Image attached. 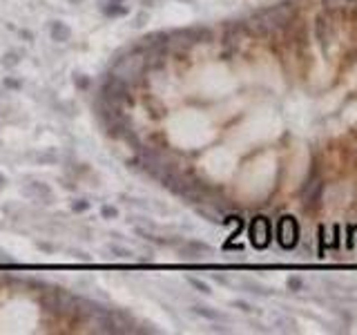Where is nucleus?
<instances>
[{
    "label": "nucleus",
    "mask_w": 357,
    "mask_h": 335,
    "mask_svg": "<svg viewBox=\"0 0 357 335\" xmlns=\"http://www.w3.org/2000/svg\"><path fill=\"white\" fill-rule=\"evenodd\" d=\"M69 2H72V5H81L83 0H69Z\"/></svg>",
    "instance_id": "31"
},
{
    "label": "nucleus",
    "mask_w": 357,
    "mask_h": 335,
    "mask_svg": "<svg viewBox=\"0 0 357 335\" xmlns=\"http://www.w3.org/2000/svg\"><path fill=\"white\" fill-rule=\"evenodd\" d=\"M190 311L194 313V315L203 317V320H210V322H226L228 317L223 315L221 311H217V308H212V306H203V304H194Z\"/></svg>",
    "instance_id": "9"
},
{
    "label": "nucleus",
    "mask_w": 357,
    "mask_h": 335,
    "mask_svg": "<svg viewBox=\"0 0 357 335\" xmlns=\"http://www.w3.org/2000/svg\"><path fill=\"white\" fill-rule=\"evenodd\" d=\"M47 31L54 43H67L72 38V30H69V25H65L63 20H49Z\"/></svg>",
    "instance_id": "6"
},
{
    "label": "nucleus",
    "mask_w": 357,
    "mask_h": 335,
    "mask_svg": "<svg viewBox=\"0 0 357 335\" xmlns=\"http://www.w3.org/2000/svg\"><path fill=\"white\" fill-rule=\"evenodd\" d=\"M322 197H324V181L319 179L317 183H315V188H304V208L306 213H315V210H319V206H322Z\"/></svg>",
    "instance_id": "5"
},
{
    "label": "nucleus",
    "mask_w": 357,
    "mask_h": 335,
    "mask_svg": "<svg viewBox=\"0 0 357 335\" xmlns=\"http://www.w3.org/2000/svg\"><path fill=\"white\" fill-rule=\"evenodd\" d=\"M148 20H150V11L143 9V11H139V14H136V18H134V23H132V27H134V30H139V27H143Z\"/></svg>",
    "instance_id": "20"
},
{
    "label": "nucleus",
    "mask_w": 357,
    "mask_h": 335,
    "mask_svg": "<svg viewBox=\"0 0 357 335\" xmlns=\"http://www.w3.org/2000/svg\"><path fill=\"white\" fill-rule=\"evenodd\" d=\"M178 255H181L183 259H190V262H194V259L210 257V255H212V248L208 246V244L199 242V239H190V242H185L183 246L178 248Z\"/></svg>",
    "instance_id": "4"
},
{
    "label": "nucleus",
    "mask_w": 357,
    "mask_h": 335,
    "mask_svg": "<svg viewBox=\"0 0 357 335\" xmlns=\"http://www.w3.org/2000/svg\"><path fill=\"white\" fill-rule=\"evenodd\" d=\"M0 63H2V67H5V69L18 67V65H20V54L14 52V49H11V52H5V54H2V61H0Z\"/></svg>",
    "instance_id": "15"
},
{
    "label": "nucleus",
    "mask_w": 357,
    "mask_h": 335,
    "mask_svg": "<svg viewBox=\"0 0 357 335\" xmlns=\"http://www.w3.org/2000/svg\"><path fill=\"white\" fill-rule=\"evenodd\" d=\"M286 284H288V291H293V293L304 291V279H301L299 275H290L288 279H286Z\"/></svg>",
    "instance_id": "17"
},
{
    "label": "nucleus",
    "mask_w": 357,
    "mask_h": 335,
    "mask_svg": "<svg viewBox=\"0 0 357 335\" xmlns=\"http://www.w3.org/2000/svg\"><path fill=\"white\" fill-rule=\"evenodd\" d=\"M5 88H9V90H16V92H18V90H23V81H20V78H16V76H5Z\"/></svg>",
    "instance_id": "22"
},
{
    "label": "nucleus",
    "mask_w": 357,
    "mask_h": 335,
    "mask_svg": "<svg viewBox=\"0 0 357 335\" xmlns=\"http://www.w3.org/2000/svg\"><path fill=\"white\" fill-rule=\"evenodd\" d=\"M141 43L145 47H165V45L172 43V36H170V30H159V31H150V34H145L141 38Z\"/></svg>",
    "instance_id": "7"
},
{
    "label": "nucleus",
    "mask_w": 357,
    "mask_h": 335,
    "mask_svg": "<svg viewBox=\"0 0 357 335\" xmlns=\"http://www.w3.org/2000/svg\"><path fill=\"white\" fill-rule=\"evenodd\" d=\"M239 284H241V288H246L248 293H252V295H264V297L272 295V288L270 286H264V284L255 282V279H241Z\"/></svg>",
    "instance_id": "12"
},
{
    "label": "nucleus",
    "mask_w": 357,
    "mask_h": 335,
    "mask_svg": "<svg viewBox=\"0 0 357 335\" xmlns=\"http://www.w3.org/2000/svg\"><path fill=\"white\" fill-rule=\"evenodd\" d=\"M107 250H110V253L114 255L116 259H136V255L132 253L130 248L119 246V244H110V246H107Z\"/></svg>",
    "instance_id": "14"
},
{
    "label": "nucleus",
    "mask_w": 357,
    "mask_h": 335,
    "mask_svg": "<svg viewBox=\"0 0 357 335\" xmlns=\"http://www.w3.org/2000/svg\"><path fill=\"white\" fill-rule=\"evenodd\" d=\"M277 326H281V329H288V331H295L293 326H295V322L293 320H277Z\"/></svg>",
    "instance_id": "25"
},
{
    "label": "nucleus",
    "mask_w": 357,
    "mask_h": 335,
    "mask_svg": "<svg viewBox=\"0 0 357 335\" xmlns=\"http://www.w3.org/2000/svg\"><path fill=\"white\" fill-rule=\"evenodd\" d=\"M232 306H235V308H239V311H243V313H257L255 306L248 304V302H243V300H235V302H232Z\"/></svg>",
    "instance_id": "23"
},
{
    "label": "nucleus",
    "mask_w": 357,
    "mask_h": 335,
    "mask_svg": "<svg viewBox=\"0 0 357 335\" xmlns=\"http://www.w3.org/2000/svg\"><path fill=\"white\" fill-rule=\"evenodd\" d=\"M23 197H29V199L40 201V204H54L56 201L52 188L43 181H29V185H23Z\"/></svg>",
    "instance_id": "3"
},
{
    "label": "nucleus",
    "mask_w": 357,
    "mask_h": 335,
    "mask_svg": "<svg viewBox=\"0 0 357 335\" xmlns=\"http://www.w3.org/2000/svg\"><path fill=\"white\" fill-rule=\"evenodd\" d=\"M60 188H65V190H69V192H76L78 190V183H76V179H72V177H60Z\"/></svg>",
    "instance_id": "21"
},
{
    "label": "nucleus",
    "mask_w": 357,
    "mask_h": 335,
    "mask_svg": "<svg viewBox=\"0 0 357 335\" xmlns=\"http://www.w3.org/2000/svg\"><path fill=\"white\" fill-rule=\"evenodd\" d=\"M72 81H74V88H76L78 92H87V90H89V85H92V78L87 76V74L78 72V69L72 74Z\"/></svg>",
    "instance_id": "13"
},
{
    "label": "nucleus",
    "mask_w": 357,
    "mask_h": 335,
    "mask_svg": "<svg viewBox=\"0 0 357 335\" xmlns=\"http://www.w3.org/2000/svg\"><path fill=\"white\" fill-rule=\"evenodd\" d=\"M248 239H250L252 248H257V250H266L272 242V223H270V219L264 217V214H257V217L250 221V226H248Z\"/></svg>",
    "instance_id": "1"
},
{
    "label": "nucleus",
    "mask_w": 357,
    "mask_h": 335,
    "mask_svg": "<svg viewBox=\"0 0 357 335\" xmlns=\"http://www.w3.org/2000/svg\"><path fill=\"white\" fill-rule=\"evenodd\" d=\"M69 208H72V213H76V214H81V213H87L89 210V201L83 197V199H74L72 204H69Z\"/></svg>",
    "instance_id": "18"
},
{
    "label": "nucleus",
    "mask_w": 357,
    "mask_h": 335,
    "mask_svg": "<svg viewBox=\"0 0 357 335\" xmlns=\"http://www.w3.org/2000/svg\"><path fill=\"white\" fill-rule=\"evenodd\" d=\"M20 36H23L25 40H29V43L34 40V34H31V31H27V30H20Z\"/></svg>",
    "instance_id": "29"
},
{
    "label": "nucleus",
    "mask_w": 357,
    "mask_h": 335,
    "mask_svg": "<svg viewBox=\"0 0 357 335\" xmlns=\"http://www.w3.org/2000/svg\"><path fill=\"white\" fill-rule=\"evenodd\" d=\"M277 242L286 250H293L299 244V223H297V219L293 214H284L277 221Z\"/></svg>",
    "instance_id": "2"
},
{
    "label": "nucleus",
    "mask_w": 357,
    "mask_h": 335,
    "mask_svg": "<svg viewBox=\"0 0 357 335\" xmlns=\"http://www.w3.org/2000/svg\"><path fill=\"white\" fill-rule=\"evenodd\" d=\"M27 159L36 161L38 165H56L58 161H60V156H58L56 150H40V152H31V154H27Z\"/></svg>",
    "instance_id": "11"
},
{
    "label": "nucleus",
    "mask_w": 357,
    "mask_h": 335,
    "mask_svg": "<svg viewBox=\"0 0 357 335\" xmlns=\"http://www.w3.org/2000/svg\"><path fill=\"white\" fill-rule=\"evenodd\" d=\"M112 2H125V0H112Z\"/></svg>",
    "instance_id": "32"
},
{
    "label": "nucleus",
    "mask_w": 357,
    "mask_h": 335,
    "mask_svg": "<svg viewBox=\"0 0 357 335\" xmlns=\"http://www.w3.org/2000/svg\"><path fill=\"white\" fill-rule=\"evenodd\" d=\"M163 0H141V5H143V9H150V7H159Z\"/></svg>",
    "instance_id": "26"
},
{
    "label": "nucleus",
    "mask_w": 357,
    "mask_h": 335,
    "mask_svg": "<svg viewBox=\"0 0 357 335\" xmlns=\"http://www.w3.org/2000/svg\"><path fill=\"white\" fill-rule=\"evenodd\" d=\"M0 264H14V257L7 250H2V248H0Z\"/></svg>",
    "instance_id": "24"
},
{
    "label": "nucleus",
    "mask_w": 357,
    "mask_h": 335,
    "mask_svg": "<svg viewBox=\"0 0 357 335\" xmlns=\"http://www.w3.org/2000/svg\"><path fill=\"white\" fill-rule=\"evenodd\" d=\"M74 253V257L78 259V262H89V255L85 253V250H72Z\"/></svg>",
    "instance_id": "27"
},
{
    "label": "nucleus",
    "mask_w": 357,
    "mask_h": 335,
    "mask_svg": "<svg viewBox=\"0 0 357 335\" xmlns=\"http://www.w3.org/2000/svg\"><path fill=\"white\" fill-rule=\"evenodd\" d=\"M36 246H38L40 250H45V253H52V250H54L52 244H45V242H36Z\"/></svg>",
    "instance_id": "28"
},
{
    "label": "nucleus",
    "mask_w": 357,
    "mask_h": 335,
    "mask_svg": "<svg viewBox=\"0 0 357 335\" xmlns=\"http://www.w3.org/2000/svg\"><path fill=\"white\" fill-rule=\"evenodd\" d=\"M5 185H7V177H5V175H2V172H0V190L5 188Z\"/></svg>",
    "instance_id": "30"
},
{
    "label": "nucleus",
    "mask_w": 357,
    "mask_h": 335,
    "mask_svg": "<svg viewBox=\"0 0 357 335\" xmlns=\"http://www.w3.org/2000/svg\"><path fill=\"white\" fill-rule=\"evenodd\" d=\"M185 279H188V284L194 288V291L203 293V295H210V293H212V291H210V286H208L206 282H201L199 277H190V275H188V277H185Z\"/></svg>",
    "instance_id": "16"
},
{
    "label": "nucleus",
    "mask_w": 357,
    "mask_h": 335,
    "mask_svg": "<svg viewBox=\"0 0 357 335\" xmlns=\"http://www.w3.org/2000/svg\"><path fill=\"white\" fill-rule=\"evenodd\" d=\"M101 217L103 219H116L119 217V208L112 206V204H103L101 206Z\"/></svg>",
    "instance_id": "19"
},
{
    "label": "nucleus",
    "mask_w": 357,
    "mask_h": 335,
    "mask_svg": "<svg viewBox=\"0 0 357 335\" xmlns=\"http://www.w3.org/2000/svg\"><path fill=\"white\" fill-rule=\"evenodd\" d=\"M317 40L322 45L324 54H328V43H330V31H328V20L326 16H317Z\"/></svg>",
    "instance_id": "10"
},
{
    "label": "nucleus",
    "mask_w": 357,
    "mask_h": 335,
    "mask_svg": "<svg viewBox=\"0 0 357 335\" xmlns=\"http://www.w3.org/2000/svg\"><path fill=\"white\" fill-rule=\"evenodd\" d=\"M98 9H101V14L107 16V18H121V16L130 14V7H125V2H112V0L98 2Z\"/></svg>",
    "instance_id": "8"
}]
</instances>
